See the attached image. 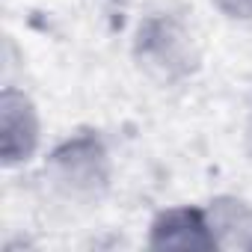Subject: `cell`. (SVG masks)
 <instances>
[{"instance_id":"cell-1","label":"cell","mask_w":252,"mask_h":252,"mask_svg":"<svg viewBox=\"0 0 252 252\" xmlns=\"http://www.w3.org/2000/svg\"><path fill=\"white\" fill-rule=\"evenodd\" d=\"M3 122H0V149H3V163L15 166L24 163L27 155L36 146V122H33V107L21 92L6 89L3 92V110H0Z\"/></svg>"}]
</instances>
